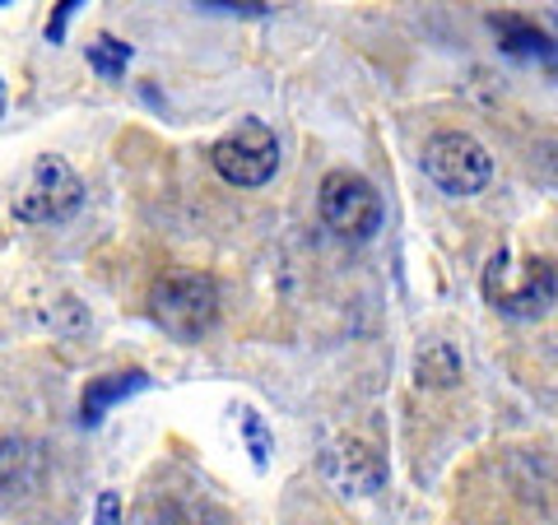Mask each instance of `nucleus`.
Segmentation results:
<instances>
[{
  "mask_svg": "<svg viewBox=\"0 0 558 525\" xmlns=\"http://www.w3.org/2000/svg\"><path fill=\"white\" fill-rule=\"evenodd\" d=\"M149 312L172 340H201L219 321V284L209 274H168L149 293Z\"/></svg>",
  "mask_w": 558,
  "mask_h": 525,
  "instance_id": "obj_1",
  "label": "nucleus"
},
{
  "mask_svg": "<svg viewBox=\"0 0 558 525\" xmlns=\"http://www.w3.org/2000/svg\"><path fill=\"white\" fill-rule=\"evenodd\" d=\"M209 163L229 186H266L279 168V135L266 121L247 117L209 145Z\"/></svg>",
  "mask_w": 558,
  "mask_h": 525,
  "instance_id": "obj_2",
  "label": "nucleus"
},
{
  "mask_svg": "<svg viewBox=\"0 0 558 525\" xmlns=\"http://www.w3.org/2000/svg\"><path fill=\"white\" fill-rule=\"evenodd\" d=\"M424 172H428L433 186L447 191V196H480L488 186V178H494V159H488V149L475 135L442 131V135L428 139Z\"/></svg>",
  "mask_w": 558,
  "mask_h": 525,
  "instance_id": "obj_3",
  "label": "nucleus"
},
{
  "mask_svg": "<svg viewBox=\"0 0 558 525\" xmlns=\"http://www.w3.org/2000/svg\"><path fill=\"white\" fill-rule=\"evenodd\" d=\"M317 205H322L326 229L336 233V237H344V242L373 237L377 223H381V196H377V186L368 178H359V172H349V168L326 172Z\"/></svg>",
  "mask_w": 558,
  "mask_h": 525,
  "instance_id": "obj_4",
  "label": "nucleus"
},
{
  "mask_svg": "<svg viewBox=\"0 0 558 525\" xmlns=\"http://www.w3.org/2000/svg\"><path fill=\"white\" fill-rule=\"evenodd\" d=\"M80 200H84V182L75 178V168L57 159V154H43L33 163V182L20 196V205H14V215L24 223H57L65 215H75Z\"/></svg>",
  "mask_w": 558,
  "mask_h": 525,
  "instance_id": "obj_5",
  "label": "nucleus"
},
{
  "mask_svg": "<svg viewBox=\"0 0 558 525\" xmlns=\"http://www.w3.org/2000/svg\"><path fill=\"white\" fill-rule=\"evenodd\" d=\"M484 293L488 303L498 312H508V317H539L554 293H558V279H554V266L549 260H526V274L508 284V279H498L494 270H484Z\"/></svg>",
  "mask_w": 558,
  "mask_h": 525,
  "instance_id": "obj_6",
  "label": "nucleus"
},
{
  "mask_svg": "<svg viewBox=\"0 0 558 525\" xmlns=\"http://www.w3.org/2000/svg\"><path fill=\"white\" fill-rule=\"evenodd\" d=\"M149 387V377L145 373H112V377H98L89 391H84V424H98L102 410L117 405L121 395H131V391H145Z\"/></svg>",
  "mask_w": 558,
  "mask_h": 525,
  "instance_id": "obj_7",
  "label": "nucleus"
},
{
  "mask_svg": "<svg viewBox=\"0 0 558 525\" xmlns=\"http://www.w3.org/2000/svg\"><path fill=\"white\" fill-rule=\"evenodd\" d=\"M414 377H418V387H433V391L457 387V377H461V358H457V349H447V344H428L424 354H418V363H414Z\"/></svg>",
  "mask_w": 558,
  "mask_h": 525,
  "instance_id": "obj_8",
  "label": "nucleus"
},
{
  "mask_svg": "<svg viewBox=\"0 0 558 525\" xmlns=\"http://www.w3.org/2000/svg\"><path fill=\"white\" fill-rule=\"evenodd\" d=\"M488 24L498 28L502 47L517 51V57H545V51H549V38H545V33H539L535 24H526V20H517V14H494Z\"/></svg>",
  "mask_w": 558,
  "mask_h": 525,
  "instance_id": "obj_9",
  "label": "nucleus"
},
{
  "mask_svg": "<svg viewBox=\"0 0 558 525\" xmlns=\"http://www.w3.org/2000/svg\"><path fill=\"white\" fill-rule=\"evenodd\" d=\"M84 57H89V65L98 70L102 80H121V70L131 65V42H117L112 33H102V38L89 42V51H84Z\"/></svg>",
  "mask_w": 558,
  "mask_h": 525,
  "instance_id": "obj_10",
  "label": "nucleus"
},
{
  "mask_svg": "<svg viewBox=\"0 0 558 525\" xmlns=\"http://www.w3.org/2000/svg\"><path fill=\"white\" fill-rule=\"evenodd\" d=\"M242 428H247V437H252V456H256V465H266V428L256 424V414H242Z\"/></svg>",
  "mask_w": 558,
  "mask_h": 525,
  "instance_id": "obj_11",
  "label": "nucleus"
},
{
  "mask_svg": "<svg viewBox=\"0 0 558 525\" xmlns=\"http://www.w3.org/2000/svg\"><path fill=\"white\" fill-rule=\"evenodd\" d=\"M98 525H117V493L98 498Z\"/></svg>",
  "mask_w": 558,
  "mask_h": 525,
  "instance_id": "obj_12",
  "label": "nucleus"
},
{
  "mask_svg": "<svg viewBox=\"0 0 558 525\" xmlns=\"http://www.w3.org/2000/svg\"><path fill=\"white\" fill-rule=\"evenodd\" d=\"M0 108H5V102H0Z\"/></svg>",
  "mask_w": 558,
  "mask_h": 525,
  "instance_id": "obj_13",
  "label": "nucleus"
}]
</instances>
